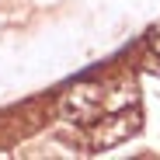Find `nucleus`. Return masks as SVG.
<instances>
[{"mask_svg": "<svg viewBox=\"0 0 160 160\" xmlns=\"http://www.w3.org/2000/svg\"><path fill=\"white\" fill-rule=\"evenodd\" d=\"M150 49H153L157 56H160V21L153 24V32H150Z\"/></svg>", "mask_w": 160, "mask_h": 160, "instance_id": "obj_1", "label": "nucleus"}]
</instances>
